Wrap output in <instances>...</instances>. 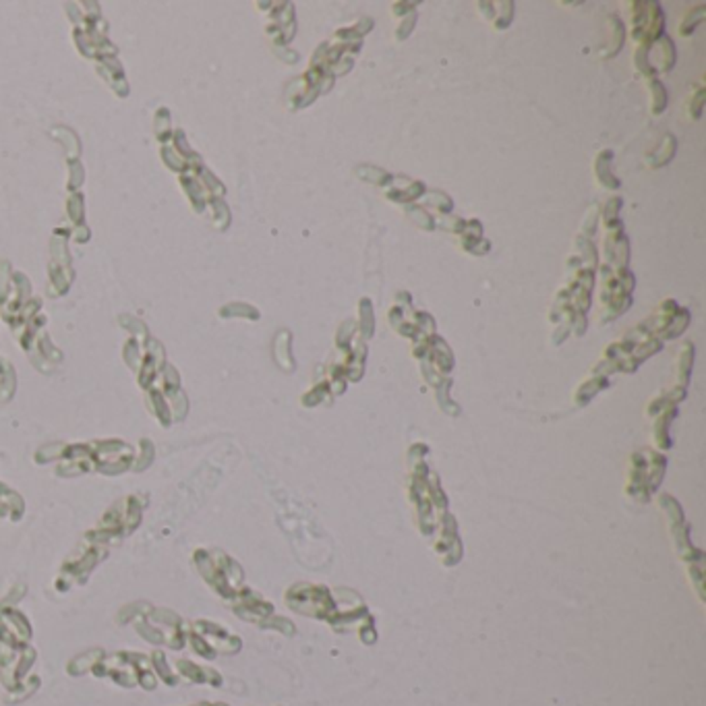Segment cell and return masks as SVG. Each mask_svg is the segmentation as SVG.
<instances>
[{"label":"cell","mask_w":706,"mask_h":706,"mask_svg":"<svg viewBox=\"0 0 706 706\" xmlns=\"http://www.w3.org/2000/svg\"><path fill=\"white\" fill-rule=\"evenodd\" d=\"M361 313H363V334L365 338H371L373 336V319H371V300L369 298H363L361 300Z\"/></svg>","instance_id":"14"},{"label":"cell","mask_w":706,"mask_h":706,"mask_svg":"<svg viewBox=\"0 0 706 706\" xmlns=\"http://www.w3.org/2000/svg\"><path fill=\"white\" fill-rule=\"evenodd\" d=\"M649 87H651V91H653V114H661L663 108H665V104H667L665 87H663L659 81H655V79H651Z\"/></svg>","instance_id":"11"},{"label":"cell","mask_w":706,"mask_h":706,"mask_svg":"<svg viewBox=\"0 0 706 706\" xmlns=\"http://www.w3.org/2000/svg\"><path fill=\"white\" fill-rule=\"evenodd\" d=\"M703 102H705V91L700 89V91H696V97L690 102V110H692V118L696 120L698 116H700V112H703Z\"/></svg>","instance_id":"16"},{"label":"cell","mask_w":706,"mask_h":706,"mask_svg":"<svg viewBox=\"0 0 706 706\" xmlns=\"http://www.w3.org/2000/svg\"><path fill=\"white\" fill-rule=\"evenodd\" d=\"M406 213L410 216V220L419 226V228H425V230H433L435 228V222L433 218L423 209V207H417V205H406Z\"/></svg>","instance_id":"9"},{"label":"cell","mask_w":706,"mask_h":706,"mask_svg":"<svg viewBox=\"0 0 706 706\" xmlns=\"http://www.w3.org/2000/svg\"><path fill=\"white\" fill-rule=\"evenodd\" d=\"M371 25H373L371 19H363L361 23H356V25H352V27H348V29H340L336 35H338V37H361V35H365V33L371 29Z\"/></svg>","instance_id":"13"},{"label":"cell","mask_w":706,"mask_h":706,"mask_svg":"<svg viewBox=\"0 0 706 706\" xmlns=\"http://www.w3.org/2000/svg\"><path fill=\"white\" fill-rule=\"evenodd\" d=\"M703 19H705V6H698V8L690 10V12L686 15V19H684L682 27H680V33H682L684 37H688V35L696 29V25L703 23Z\"/></svg>","instance_id":"10"},{"label":"cell","mask_w":706,"mask_h":706,"mask_svg":"<svg viewBox=\"0 0 706 706\" xmlns=\"http://www.w3.org/2000/svg\"><path fill=\"white\" fill-rule=\"evenodd\" d=\"M609 383H607V379L603 377V375H595L591 381H584L580 388H578V392H576V402L578 404H586L599 390H603V388H607Z\"/></svg>","instance_id":"8"},{"label":"cell","mask_w":706,"mask_h":706,"mask_svg":"<svg viewBox=\"0 0 706 706\" xmlns=\"http://www.w3.org/2000/svg\"><path fill=\"white\" fill-rule=\"evenodd\" d=\"M414 23H417V15L412 12V15H410V19L402 21L400 29L396 31V37H398V39H404V37H406V35H408V33L412 31V25H414Z\"/></svg>","instance_id":"17"},{"label":"cell","mask_w":706,"mask_h":706,"mask_svg":"<svg viewBox=\"0 0 706 706\" xmlns=\"http://www.w3.org/2000/svg\"><path fill=\"white\" fill-rule=\"evenodd\" d=\"M611 158H613V153H611L609 149L601 151V153L597 155V162H595V174H597V178H599V182H601L603 187H607V189H618V187H620V180L613 178V174H611V170H609Z\"/></svg>","instance_id":"4"},{"label":"cell","mask_w":706,"mask_h":706,"mask_svg":"<svg viewBox=\"0 0 706 706\" xmlns=\"http://www.w3.org/2000/svg\"><path fill=\"white\" fill-rule=\"evenodd\" d=\"M676 406H667L663 408L659 414H657V421H655V441L661 450H667L671 448V439H669V423L671 419L676 417Z\"/></svg>","instance_id":"3"},{"label":"cell","mask_w":706,"mask_h":706,"mask_svg":"<svg viewBox=\"0 0 706 706\" xmlns=\"http://www.w3.org/2000/svg\"><path fill=\"white\" fill-rule=\"evenodd\" d=\"M421 195H425V187H423V182H419V180H410L406 189H390L385 197H388L390 201H396V203H408V201H414V199H419Z\"/></svg>","instance_id":"5"},{"label":"cell","mask_w":706,"mask_h":706,"mask_svg":"<svg viewBox=\"0 0 706 706\" xmlns=\"http://www.w3.org/2000/svg\"><path fill=\"white\" fill-rule=\"evenodd\" d=\"M667 460L665 456L653 452V450H642L632 456V470L628 479L626 493L634 497L636 502L647 504L651 499V493L661 485L663 475H665Z\"/></svg>","instance_id":"1"},{"label":"cell","mask_w":706,"mask_h":706,"mask_svg":"<svg viewBox=\"0 0 706 706\" xmlns=\"http://www.w3.org/2000/svg\"><path fill=\"white\" fill-rule=\"evenodd\" d=\"M674 153H676V137H674V135H665L663 145H661L655 153L647 155V160H649L651 166L659 168V166H665V164L674 158Z\"/></svg>","instance_id":"7"},{"label":"cell","mask_w":706,"mask_h":706,"mask_svg":"<svg viewBox=\"0 0 706 706\" xmlns=\"http://www.w3.org/2000/svg\"><path fill=\"white\" fill-rule=\"evenodd\" d=\"M431 197H435V199H431L429 203L433 205V207H437L439 211H443V213H450V209H452V199L446 195V193H431Z\"/></svg>","instance_id":"15"},{"label":"cell","mask_w":706,"mask_h":706,"mask_svg":"<svg viewBox=\"0 0 706 706\" xmlns=\"http://www.w3.org/2000/svg\"><path fill=\"white\" fill-rule=\"evenodd\" d=\"M659 504L663 508V512L667 514L669 518V524H671V535H674V541L678 545V551H680V557L692 566L696 560H703V551L700 549H694L692 543H690V537H688V524L684 520V512L680 508V504L671 497V495H661L659 497Z\"/></svg>","instance_id":"2"},{"label":"cell","mask_w":706,"mask_h":706,"mask_svg":"<svg viewBox=\"0 0 706 706\" xmlns=\"http://www.w3.org/2000/svg\"><path fill=\"white\" fill-rule=\"evenodd\" d=\"M692 359H694V346L686 342L680 350V361H678V383L680 388H686L692 371Z\"/></svg>","instance_id":"6"},{"label":"cell","mask_w":706,"mask_h":706,"mask_svg":"<svg viewBox=\"0 0 706 706\" xmlns=\"http://www.w3.org/2000/svg\"><path fill=\"white\" fill-rule=\"evenodd\" d=\"M356 170H361V172H369V176H365L363 180H367V182H375V184H388V182H392V174H388L385 170H381V168H373V166H359Z\"/></svg>","instance_id":"12"}]
</instances>
